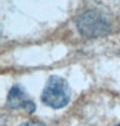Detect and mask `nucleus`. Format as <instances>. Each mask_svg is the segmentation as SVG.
Returning a JSON list of instances; mask_svg holds the SVG:
<instances>
[{
  "label": "nucleus",
  "mask_w": 120,
  "mask_h": 126,
  "mask_svg": "<svg viewBox=\"0 0 120 126\" xmlns=\"http://www.w3.org/2000/svg\"><path fill=\"white\" fill-rule=\"evenodd\" d=\"M71 97V90L68 83L58 76L49 77L44 91L41 94V101L54 109L63 108L68 104Z\"/></svg>",
  "instance_id": "f03ea898"
},
{
  "label": "nucleus",
  "mask_w": 120,
  "mask_h": 126,
  "mask_svg": "<svg viewBox=\"0 0 120 126\" xmlns=\"http://www.w3.org/2000/svg\"><path fill=\"white\" fill-rule=\"evenodd\" d=\"M20 126H44V125H43V124H40V122H32V121H29V122L21 124Z\"/></svg>",
  "instance_id": "20e7f679"
},
{
  "label": "nucleus",
  "mask_w": 120,
  "mask_h": 126,
  "mask_svg": "<svg viewBox=\"0 0 120 126\" xmlns=\"http://www.w3.org/2000/svg\"><path fill=\"white\" fill-rule=\"evenodd\" d=\"M76 27L85 38H99L107 35L111 30V21L103 12L97 9H88L76 18Z\"/></svg>",
  "instance_id": "f257e3e1"
},
{
  "label": "nucleus",
  "mask_w": 120,
  "mask_h": 126,
  "mask_svg": "<svg viewBox=\"0 0 120 126\" xmlns=\"http://www.w3.org/2000/svg\"><path fill=\"white\" fill-rule=\"evenodd\" d=\"M7 104L12 109L22 108V109L27 110V113H32L35 110L34 101L27 96L23 87L20 85H14L11 88V91L8 94V97H7Z\"/></svg>",
  "instance_id": "7ed1b4c3"
}]
</instances>
